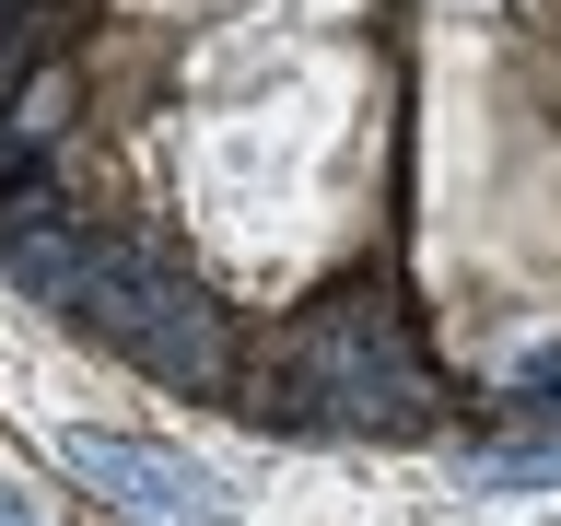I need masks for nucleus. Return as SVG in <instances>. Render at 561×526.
<instances>
[{"instance_id": "nucleus-2", "label": "nucleus", "mask_w": 561, "mask_h": 526, "mask_svg": "<svg viewBox=\"0 0 561 526\" xmlns=\"http://www.w3.org/2000/svg\"><path fill=\"white\" fill-rule=\"evenodd\" d=\"M59 305L105 351H129L140 375H164V386H222L234 375V328L210 305V281H187L164 245H140V235H94Z\"/></svg>"}, {"instance_id": "nucleus-1", "label": "nucleus", "mask_w": 561, "mask_h": 526, "mask_svg": "<svg viewBox=\"0 0 561 526\" xmlns=\"http://www.w3.org/2000/svg\"><path fill=\"white\" fill-rule=\"evenodd\" d=\"M270 410L340 421V433H421L433 421V363H421V340H410V316H398L386 281H340L328 305H305L280 328Z\"/></svg>"}, {"instance_id": "nucleus-5", "label": "nucleus", "mask_w": 561, "mask_h": 526, "mask_svg": "<svg viewBox=\"0 0 561 526\" xmlns=\"http://www.w3.org/2000/svg\"><path fill=\"white\" fill-rule=\"evenodd\" d=\"M468 491H550L561 480V433H526V445H468L456 456Z\"/></svg>"}, {"instance_id": "nucleus-4", "label": "nucleus", "mask_w": 561, "mask_h": 526, "mask_svg": "<svg viewBox=\"0 0 561 526\" xmlns=\"http://www.w3.org/2000/svg\"><path fill=\"white\" fill-rule=\"evenodd\" d=\"M82 245H94V235H82L47 187H12V199H0V258H12V281H24V293H47V305H59L70 270H82Z\"/></svg>"}, {"instance_id": "nucleus-6", "label": "nucleus", "mask_w": 561, "mask_h": 526, "mask_svg": "<svg viewBox=\"0 0 561 526\" xmlns=\"http://www.w3.org/2000/svg\"><path fill=\"white\" fill-rule=\"evenodd\" d=\"M0 526H35V503H24V491H0Z\"/></svg>"}, {"instance_id": "nucleus-3", "label": "nucleus", "mask_w": 561, "mask_h": 526, "mask_svg": "<svg viewBox=\"0 0 561 526\" xmlns=\"http://www.w3.org/2000/svg\"><path fill=\"white\" fill-rule=\"evenodd\" d=\"M59 456H70L82 491H105V503L140 515V526H222V480L187 468L175 445H140V433H70Z\"/></svg>"}]
</instances>
